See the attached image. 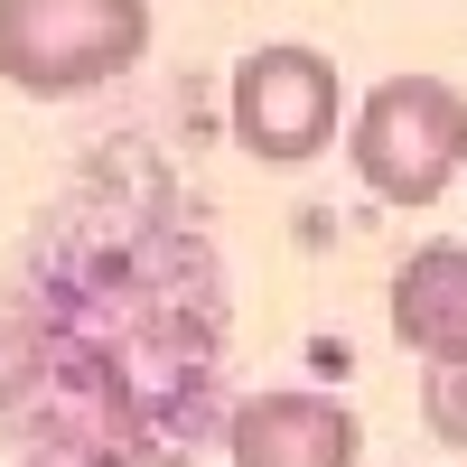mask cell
Wrapping results in <instances>:
<instances>
[{
    "label": "cell",
    "instance_id": "obj_1",
    "mask_svg": "<svg viewBox=\"0 0 467 467\" xmlns=\"http://www.w3.org/2000/svg\"><path fill=\"white\" fill-rule=\"evenodd\" d=\"M346 160L383 206H440L467 169V94L449 75H383L346 122Z\"/></svg>",
    "mask_w": 467,
    "mask_h": 467
},
{
    "label": "cell",
    "instance_id": "obj_2",
    "mask_svg": "<svg viewBox=\"0 0 467 467\" xmlns=\"http://www.w3.org/2000/svg\"><path fill=\"white\" fill-rule=\"evenodd\" d=\"M150 57V0H0V75L37 103L94 94Z\"/></svg>",
    "mask_w": 467,
    "mask_h": 467
},
{
    "label": "cell",
    "instance_id": "obj_3",
    "mask_svg": "<svg viewBox=\"0 0 467 467\" xmlns=\"http://www.w3.org/2000/svg\"><path fill=\"white\" fill-rule=\"evenodd\" d=\"M337 112H346V85H337V66L318 47H253L244 66H234V85H224V122L234 140L253 150L262 169H299V160H318V150L337 140Z\"/></svg>",
    "mask_w": 467,
    "mask_h": 467
},
{
    "label": "cell",
    "instance_id": "obj_4",
    "mask_svg": "<svg viewBox=\"0 0 467 467\" xmlns=\"http://www.w3.org/2000/svg\"><path fill=\"white\" fill-rule=\"evenodd\" d=\"M224 449H234V467H356L365 420L327 393H253L234 411Z\"/></svg>",
    "mask_w": 467,
    "mask_h": 467
},
{
    "label": "cell",
    "instance_id": "obj_5",
    "mask_svg": "<svg viewBox=\"0 0 467 467\" xmlns=\"http://www.w3.org/2000/svg\"><path fill=\"white\" fill-rule=\"evenodd\" d=\"M393 337L411 356H467V244H420L393 271Z\"/></svg>",
    "mask_w": 467,
    "mask_h": 467
},
{
    "label": "cell",
    "instance_id": "obj_6",
    "mask_svg": "<svg viewBox=\"0 0 467 467\" xmlns=\"http://www.w3.org/2000/svg\"><path fill=\"white\" fill-rule=\"evenodd\" d=\"M420 420L431 440L467 449V356H420Z\"/></svg>",
    "mask_w": 467,
    "mask_h": 467
}]
</instances>
